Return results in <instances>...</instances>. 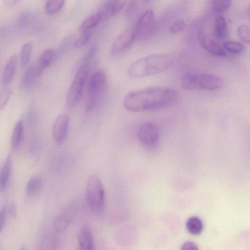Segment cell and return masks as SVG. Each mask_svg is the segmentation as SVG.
I'll list each match as a JSON object with an SVG mask.
<instances>
[{
    "instance_id": "836d02e7",
    "label": "cell",
    "mask_w": 250,
    "mask_h": 250,
    "mask_svg": "<svg viewBox=\"0 0 250 250\" xmlns=\"http://www.w3.org/2000/svg\"><path fill=\"white\" fill-rule=\"evenodd\" d=\"M8 211V207L7 206H3L0 211V230L1 231L4 226L6 218L7 217V213Z\"/></svg>"
},
{
    "instance_id": "74e56055",
    "label": "cell",
    "mask_w": 250,
    "mask_h": 250,
    "mask_svg": "<svg viewBox=\"0 0 250 250\" xmlns=\"http://www.w3.org/2000/svg\"><path fill=\"white\" fill-rule=\"evenodd\" d=\"M19 250H25V249L24 248H21V249H20Z\"/></svg>"
},
{
    "instance_id": "ac0fdd59",
    "label": "cell",
    "mask_w": 250,
    "mask_h": 250,
    "mask_svg": "<svg viewBox=\"0 0 250 250\" xmlns=\"http://www.w3.org/2000/svg\"><path fill=\"white\" fill-rule=\"evenodd\" d=\"M228 23L226 19L223 16L217 17L214 21L213 32L216 38L223 40L228 35Z\"/></svg>"
},
{
    "instance_id": "3957f363",
    "label": "cell",
    "mask_w": 250,
    "mask_h": 250,
    "mask_svg": "<svg viewBox=\"0 0 250 250\" xmlns=\"http://www.w3.org/2000/svg\"><path fill=\"white\" fill-rule=\"evenodd\" d=\"M86 198L88 207L96 215L101 214L105 206V191L101 179L92 175L88 178L85 188Z\"/></svg>"
},
{
    "instance_id": "8fae6325",
    "label": "cell",
    "mask_w": 250,
    "mask_h": 250,
    "mask_svg": "<svg viewBox=\"0 0 250 250\" xmlns=\"http://www.w3.org/2000/svg\"><path fill=\"white\" fill-rule=\"evenodd\" d=\"M198 41L203 48L210 54L217 57L226 56L225 50L215 41L203 31L199 33Z\"/></svg>"
},
{
    "instance_id": "6da1fadb",
    "label": "cell",
    "mask_w": 250,
    "mask_h": 250,
    "mask_svg": "<svg viewBox=\"0 0 250 250\" xmlns=\"http://www.w3.org/2000/svg\"><path fill=\"white\" fill-rule=\"evenodd\" d=\"M179 93L175 89L165 86H152L128 92L124 97L123 105L132 112L161 109L174 104Z\"/></svg>"
},
{
    "instance_id": "52a82bcc",
    "label": "cell",
    "mask_w": 250,
    "mask_h": 250,
    "mask_svg": "<svg viewBox=\"0 0 250 250\" xmlns=\"http://www.w3.org/2000/svg\"><path fill=\"white\" fill-rule=\"evenodd\" d=\"M138 37L135 24L124 30L114 40L111 47L112 54H118L125 50Z\"/></svg>"
},
{
    "instance_id": "30bf717a",
    "label": "cell",
    "mask_w": 250,
    "mask_h": 250,
    "mask_svg": "<svg viewBox=\"0 0 250 250\" xmlns=\"http://www.w3.org/2000/svg\"><path fill=\"white\" fill-rule=\"evenodd\" d=\"M69 119L66 114L59 115L54 121L52 128V136L58 143L65 139L69 127Z\"/></svg>"
},
{
    "instance_id": "7402d4cb",
    "label": "cell",
    "mask_w": 250,
    "mask_h": 250,
    "mask_svg": "<svg viewBox=\"0 0 250 250\" xmlns=\"http://www.w3.org/2000/svg\"><path fill=\"white\" fill-rule=\"evenodd\" d=\"M186 228L190 233L193 235H198L203 230V223L199 218L193 216L187 220Z\"/></svg>"
},
{
    "instance_id": "484cf974",
    "label": "cell",
    "mask_w": 250,
    "mask_h": 250,
    "mask_svg": "<svg viewBox=\"0 0 250 250\" xmlns=\"http://www.w3.org/2000/svg\"><path fill=\"white\" fill-rule=\"evenodd\" d=\"M64 0H47L46 1L44 10L48 15H53L58 13L63 6Z\"/></svg>"
},
{
    "instance_id": "e575fe53",
    "label": "cell",
    "mask_w": 250,
    "mask_h": 250,
    "mask_svg": "<svg viewBox=\"0 0 250 250\" xmlns=\"http://www.w3.org/2000/svg\"><path fill=\"white\" fill-rule=\"evenodd\" d=\"M181 250H199L197 245L193 242L187 241L184 243Z\"/></svg>"
},
{
    "instance_id": "9c48e42d",
    "label": "cell",
    "mask_w": 250,
    "mask_h": 250,
    "mask_svg": "<svg viewBox=\"0 0 250 250\" xmlns=\"http://www.w3.org/2000/svg\"><path fill=\"white\" fill-rule=\"evenodd\" d=\"M138 37H146L154 29L155 19L153 11L148 10L145 11L139 18L135 23Z\"/></svg>"
},
{
    "instance_id": "8992f818",
    "label": "cell",
    "mask_w": 250,
    "mask_h": 250,
    "mask_svg": "<svg viewBox=\"0 0 250 250\" xmlns=\"http://www.w3.org/2000/svg\"><path fill=\"white\" fill-rule=\"evenodd\" d=\"M137 136L138 140L146 149L151 150L158 145L159 133L157 126L150 122H145L139 127Z\"/></svg>"
},
{
    "instance_id": "4dcf8cb0",
    "label": "cell",
    "mask_w": 250,
    "mask_h": 250,
    "mask_svg": "<svg viewBox=\"0 0 250 250\" xmlns=\"http://www.w3.org/2000/svg\"><path fill=\"white\" fill-rule=\"evenodd\" d=\"M91 36V30L82 31L74 42L75 47L81 48L85 45L89 40Z\"/></svg>"
},
{
    "instance_id": "8d00e7d4",
    "label": "cell",
    "mask_w": 250,
    "mask_h": 250,
    "mask_svg": "<svg viewBox=\"0 0 250 250\" xmlns=\"http://www.w3.org/2000/svg\"><path fill=\"white\" fill-rule=\"evenodd\" d=\"M249 15H250V6L249 8Z\"/></svg>"
},
{
    "instance_id": "ffe728a7",
    "label": "cell",
    "mask_w": 250,
    "mask_h": 250,
    "mask_svg": "<svg viewBox=\"0 0 250 250\" xmlns=\"http://www.w3.org/2000/svg\"><path fill=\"white\" fill-rule=\"evenodd\" d=\"M103 17V13L98 11L89 16L81 23L80 30L81 31H90L96 27L101 21Z\"/></svg>"
},
{
    "instance_id": "e0dca14e",
    "label": "cell",
    "mask_w": 250,
    "mask_h": 250,
    "mask_svg": "<svg viewBox=\"0 0 250 250\" xmlns=\"http://www.w3.org/2000/svg\"><path fill=\"white\" fill-rule=\"evenodd\" d=\"M12 169L11 155L7 156L2 167L0 175V191L2 192L7 188Z\"/></svg>"
},
{
    "instance_id": "5b68a950",
    "label": "cell",
    "mask_w": 250,
    "mask_h": 250,
    "mask_svg": "<svg viewBox=\"0 0 250 250\" xmlns=\"http://www.w3.org/2000/svg\"><path fill=\"white\" fill-rule=\"evenodd\" d=\"M106 75L104 71L102 70L97 71L91 76L88 84L87 98L85 105V109L87 111H90L94 108L106 87Z\"/></svg>"
},
{
    "instance_id": "7c38bea8",
    "label": "cell",
    "mask_w": 250,
    "mask_h": 250,
    "mask_svg": "<svg viewBox=\"0 0 250 250\" xmlns=\"http://www.w3.org/2000/svg\"><path fill=\"white\" fill-rule=\"evenodd\" d=\"M223 85V80L219 75L205 73L198 75L199 89L215 90Z\"/></svg>"
},
{
    "instance_id": "ba28073f",
    "label": "cell",
    "mask_w": 250,
    "mask_h": 250,
    "mask_svg": "<svg viewBox=\"0 0 250 250\" xmlns=\"http://www.w3.org/2000/svg\"><path fill=\"white\" fill-rule=\"evenodd\" d=\"M77 211V208L74 205L65 208L55 218L53 223L54 229L59 232L65 230L74 219Z\"/></svg>"
},
{
    "instance_id": "5bb4252c",
    "label": "cell",
    "mask_w": 250,
    "mask_h": 250,
    "mask_svg": "<svg viewBox=\"0 0 250 250\" xmlns=\"http://www.w3.org/2000/svg\"><path fill=\"white\" fill-rule=\"evenodd\" d=\"M54 57L55 51L52 48L45 49L42 53L37 64H35L36 72L38 77L51 64Z\"/></svg>"
},
{
    "instance_id": "603a6c76",
    "label": "cell",
    "mask_w": 250,
    "mask_h": 250,
    "mask_svg": "<svg viewBox=\"0 0 250 250\" xmlns=\"http://www.w3.org/2000/svg\"><path fill=\"white\" fill-rule=\"evenodd\" d=\"M38 77L36 72L35 64H32L26 70L23 76L21 83V87L24 89L29 88Z\"/></svg>"
},
{
    "instance_id": "83f0119b",
    "label": "cell",
    "mask_w": 250,
    "mask_h": 250,
    "mask_svg": "<svg viewBox=\"0 0 250 250\" xmlns=\"http://www.w3.org/2000/svg\"><path fill=\"white\" fill-rule=\"evenodd\" d=\"M223 46L224 49L232 54H239L242 52L245 49V46L242 43L233 41L224 42Z\"/></svg>"
},
{
    "instance_id": "4316f807",
    "label": "cell",
    "mask_w": 250,
    "mask_h": 250,
    "mask_svg": "<svg viewBox=\"0 0 250 250\" xmlns=\"http://www.w3.org/2000/svg\"><path fill=\"white\" fill-rule=\"evenodd\" d=\"M33 44L31 42L24 43L21 49L20 54L21 63L22 66H24L28 63L32 50Z\"/></svg>"
},
{
    "instance_id": "f1b7e54d",
    "label": "cell",
    "mask_w": 250,
    "mask_h": 250,
    "mask_svg": "<svg viewBox=\"0 0 250 250\" xmlns=\"http://www.w3.org/2000/svg\"><path fill=\"white\" fill-rule=\"evenodd\" d=\"M231 4L229 0H214L211 1L213 11L216 13H222L227 11Z\"/></svg>"
},
{
    "instance_id": "2e32d148",
    "label": "cell",
    "mask_w": 250,
    "mask_h": 250,
    "mask_svg": "<svg viewBox=\"0 0 250 250\" xmlns=\"http://www.w3.org/2000/svg\"><path fill=\"white\" fill-rule=\"evenodd\" d=\"M23 135L24 125L21 120L16 124L12 133L10 146L13 150H17L20 147L23 141Z\"/></svg>"
},
{
    "instance_id": "1f68e13d",
    "label": "cell",
    "mask_w": 250,
    "mask_h": 250,
    "mask_svg": "<svg viewBox=\"0 0 250 250\" xmlns=\"http://www.w3.org/2000/svg\"><path fill=\"white\" fill-rule=\"evenodd\" d=\"M12 94L10 88L6 87L2 89L0 95V108L1 110L7 104Z\"/></svg>"
},
{
    "instance_id": "f546056e",
    "label": "cell",
    "mask_w": 250,
    "mask_h": 250,
    "mask_svg": "<svg viewBox=\"0 0 250 250\" xmlns=\"http://www.w3.org/2000/svg\"><path fill=\"white\" fill-rule=\"evenodd\" d=\"M237 34L239 39L243 42L250 43V26L241 24L237 28Z\"/></svg>"
},
{
    "instance_id": "d4e9b609",
    "label": "cell",
    "mask_w": 250,
    "mask_h": 250,
    "mask_svg": "<svg viewBox=\"0 0 250 250\" xmlns=\"http://www.w3.org/2000/svg\"><path fill=\"white\" fill-rule=\"evenodd\" d=\"M126 0H110L107 1L105 8L107 12L110 15H115L119 13L125 6Z\"/></svg>"
},
{
    "instance_id": "d6a6232c",
    "label": "cell",
    "mask_w": 250,
    "mask_h": 250,
    "mask_svg": "<svg viewBox=\"0 0 250 250\" xmlns=\"http://www.w3.org/2000/svg\"><path fill=\"white\" fill-rule=\"evenodd\" d=\"M186 27L185 21L181 19L175 21L169 27V31L172 34H175L182 31Z\"/></svg>"
},
{
    "instance_id": "d6986e66",
    "label": "cell",
    "mask_w": 250,
    "mask_h": 250,
    "mask_svg": "<svg viewBox=\"0 0 250 250\" xmlns=\"http://www.w3.org/2000/svg\"><path fill=\"white\" fill-rule=\"evenodd\" d=\"M43 186V180L42 178L38 175L31 177L25 186V192L30 196L37 194L42 189Z\"/></svg>"
},
{
    "instance_id": "cb8c5ba5",
    "label": "cell",
    "mask_w": 250,
    "mask_h": 250,
    "mask_svg": "<svg viewBox=\"0 0 250 250\" xmlns=\"http://www.w3.org/2000/svg\"><path fill=\"white\" fill-rule=\"evenodd\" d=\"M38 250H59L58 241L54 236H47L41 242Z\"/></svg>"
},
{
    "instance_id": "d590c367",
    "label": "cell",
    "mask_w": 250,
    "mask_h": 250,
    "mask_svg": "<svg viewBox=\"0 0 250 250\" xmlns=\"http://www.w3.org/2000/svg\"><path fill=\"white\" fill-rule=\"evenodd\" d=\"M137 2L136 1H130L126 9V16H130L134 13L137 7Z\"/></svg>"
},
{
    "instance_id": "9a60e30c",
    "label": "cell",
    "mask_w": 250,
    "mask_h": 250,
    "mask_svg": "<svg viewBox=\"0 0 250 250\" xmlns=\"http://www.w3.org/2000/svg\"><path fill=\"white\" fill-rule=\"evenodd\" d=\"M17 63L16 55H13L7 60L3 70L2 82L3 85L9 84L14 77Z\"/></svg>"
},
{
    "instance_id": "277c9868",
    "label": "cell",
    "mask_w": 250,
    "mask_h": 250,
    "mask_svg": "<svg viewBox=\"0 0 250 250\" xmlns=\"http://www.w3.org/2000/svg\"><path fill=\"white\" fill-rule=\"evenodd\" d=\"M89 71L88 62H84L77 71L67 92L66 104L68 106H74L80 101Z\"/></svg>"
},
{
    "instance_id": "4fadbf2b",
    "label": "cell",
    "mask_w": 250,
    "mask_h": 250,
    "mask_svg": "<svg viewBox=\"0 0 250 250\" xmlns=\"http://www.w3.org/2000/svg\"><path fill=\"white\" fill-rule=\"evenodd\" d=\"M79 250H94L92 232L87 226H83L77 233Z\"/></svg>"
},
{
    "instance_id": "7a4b0ae2",
    "label": "cell",
    "mask_w": 250,
    "mask_h": 250,
    "mask_svg": "<svg viewBox=\"0 0 250 250\" xmlns=\"http://www.w3.org/2000/svg\"><path fill=\"white\" fill-rule=\"evenodd\" d=\"M175 61L174 56L169 53L149 55L133 62L129 65L127 73L132 78L155 75L170 68Z\"/></svg>"
},
{
    "instance_id": "44dd1931",
    "label": "cell",
    "mask_w": 250,
    "mask_h": 250,
    "mask_svg": "<svg viewBox=\"0 0 250 250\" xmlns=\"http://www.w3.org/2000/svg\"><path fill=\"white\" fill-rule=\"evenodd\" d=\"M181 87L185 90L199 89L198 75L186 74L181 79Z\"/></svg>"
}]
</instances>
